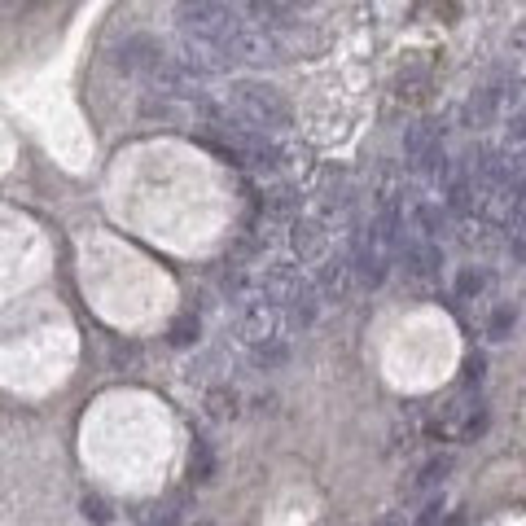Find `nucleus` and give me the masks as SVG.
Listing matches in <instances>:
<instances>
[{
	"instance_id": "nucleus-1",
	"label": "nucleus",
	"mask_w": 526,
	"mask_h": 526,
	"mask_svg": "<svg viewBox=\"0 0 526 526\" xmlns=\"http://www.w3.org/2000/svg\"><path fill=\"white\" fill-rule=\"evenodd\" d=\"M176 14H180L185 36H193V40L233 44L237 31L246 27L233 0H176Z\"/></svg>"
},
{
	"instance_id": "nucleus-2",
	"label": "nucleus",
	"mask_w": 526,
	"mask_h": 526,
	"mask_svg": "<svg viewBox=\"0 0 526 526\" xmlns=\"http://www.w3.org/2000/svg\"><path fill=\"white\" fill-rule=\"evenodd\" d=\"M233 106H237V119H246L250 128H259V132L290 123V101H285V93L277 84H268V79H237Z\"/></svg>"
},
{
	"instance_id": "nucleus-3",
	"label": "nucleus",
	"mask_w": 526,
	"mask_h": 526,
	"mask_svg": "<svg viewBox=\"0 0 526 526\" xmlns=\"http://www.w3.org/2000/svg\"><path fill=\"white\" fill-rule=\"evenodd\" d=\"M483 426H487V408L470 386H461V391L439 408V417H434V434H439V439H452V443L474 439V434H483Z\"/></svg>"
},
{
	"instance_id": "nucleus-4",
	"label": "nucleus",
	"mask_w": 526,
	"mask_h": 526,
	"mask_svg": "<svg viewBox=\"0 0 526 526\" xmlns=\"http://www.w3.org/2000/svg\"><path fill=\"white\" fill-rule=\"evenodd\" d=\"M242 334L263 347V342H277L281 338V307L268 303V299H250L242 307Z\"/></svg>"
},
{
	"instance_id": "nucleus-5",
	"label": "nucleus",
	"mask_w": 526,
	"mask_h": 526,
	"mask_svg": "<svg viewBox=\"0 0 526 526\" xmlns=\"http://www.w3.org/2000/svg\"><path fill=\"white\" fill-rule=\"evenodd\" d=\"M404 154H408V163H413L417 171H434L443 163L439 132H430L426 123H413V128L404 132Z\"/></svg>"
},
{
	"instance_id": "nucleus-6",
	"label": "nucleus",
	"mask_w": 526,
	"mask_h": 526,
	"mask_svg": "<svg viewBox=\"0 0 526 526\" xmlns=\"http://www.w3.org/2000/svg\"><path fill=\"white\" fill-rule=\"evenodd\" d=\"M215 470H220V461H215V448L207 434H193L189 439V483H211Z\"/></svg>"
},
{
	"instance_id": "nucleus-7",
	"label": "nucleus",
	"mask_w": 526,
	"mask_h": 526,
	"mask_svg": "<svg viewBox=\"0 0 526 526\" xmlns=\"http://www.w3.org/2000/svg\"><path fill=\"white\" fill-rule=\"evenodd\" d=\"M351 281H356V263L351 259H329L325 272H320V290H325L334 303L351 299Z\"/></svg>"
},
{
	"instance_id": "nucleus-8",
	"label": "nucleus",
	"mask_w": 526,
	"mask_h": 526,
	"mask_svg": "<svg viewBox=\"0 0 526 526\" xmlns=\"http://www.w3.org/2000/svg\"><path fill=\"white\" fill-rule=\"evenodd\" d=\"M294 250H299V259H320L325 255V228L320 224H294Z\"/></svg>"
},
{
	"instance_id": "nucleus-9",
	"label": "nucleus",
	"mask_w": 526,
	"mask_h": 526,
	"mask_svg": "<svg viewBox=\"0 0 526 526\" xmlns=\"http://www.w3.org/2000/svg\"><path fill=\"white\" fill-rule=\"evenodd\" d=\"M448 470H452L448 456H430V461L417 470V478H413V491H439L443 483H448Z\"/></svg>"
},
{
	"instance_id": "nucleus-10",
	"label": "nucleus",
	"mask_w": 526,
	"mask_h": 526,
	"mask_svg": "<svg viewBox=\"0 0 526 526\" xmlns=\"http://www.w3.org/2000/svg\"><path fill=\"white\" fill-rule=\"evenodd\" d=\"M483 290H487L483 268H465L461 277H456V299H483Z\"/></svg>"
},
{
	"instance_id": "nucleus-11",
	"label": "nucleus",
	"mask_w": 526,
	"mask_h": 526,
	"mask_svg": "<svg viewBox=\"0 0 526 526\" xmlns=\"http://www.w3.org/2000/svg\"><path fill=\"white\" fill-rule=\"evenodd\" d=\"M513 325H518V312L505 303V307H496L491 312V320H487V338H496V342H505L509 334H513Z\"/></svg>"
},
{
	"instance_id": "nucleus-12",
	"label": "nucleus",
	"mask_w": 526,
	"mask_h": 526,
	"mask_svg": "<svg viewBox=\"0 0 526 526\" xmlns=\"http://www.w3.org/2000/svg\"><path fill=\"white\" fill-rule=\"evenodd\" d=\"M167 338H171V347H189V342H198V316L185 312V316L176 320V325H171Z\"/></svg>"
},
{
	"instance_id": "nucleus-13",
	"label": "nucleus",
	"mask_w": 526,
	"mask_h": 526,
	"mask_svg": "<svg viewBox=\"0 0 526 526\" xmlns=\"http://www.w3.org/2000/svg\"><path fill=\"white\" fill-rule=\"evenodd\" d=\"M255 360L263 364V369H277V364L290 360V347L277 338V342H263V347H255Z\"/></svg>"
},
{
	"instance_id": "nucleus-14",
	"label": "nucleus",
	"mask_w": 526,
	"mask_h": 526,
	"mask_svg": "<svg viewBox=\"0 0 526 526\" xmlns=\"http://www.w3.org/2000/svg\"><path fill=\"white\" fill-rule=\"evenodd\" d=\"M207 413L211 417H233L237 413V395L233 391H211L207 395Z\"/></svg>"
},
{
	"instance_id": "nucleus-15",
	"label": "nucleus",
	"mask_w": 526,
	"mask_h": 526,
	"mask_svg": "<svg viewBox=\"0 0 526 526\" xmlns=\"http://www.w3.org/2000/svg\"><path fill=\"white\" fill-rule=\"evenodd\" d=\"M483 377H487V360H483V356H478V351H474V356H470V360H465V373H461V386H470V391H474V386H478V382H483Z\"/></svg>"
},
{
	"instance_id": "nucleus-16",
	"label": "nucleus",
	"mask_w": 526,
	"mask_h": 526,
	"mask_svg": "<svg viewBox=\"0 0 526 526\" xmlns=\"http://www.w3.org/2000/svg\"><path fill=\"white\" fill-rule=\"evenodd\" d=\"M84 518H93V522H101V526H106V522H110V509H106V500H101V496H84Z\"/></svg>"
},
{
	"instance_id": "nucleus-17",
	"label": "nucleus",
	"mask_w": 526,
	"mask_h": 526,
	"mask_svg": "<svg viewBox=\"0 0 526 526\" xmlns=\"http://www.w3.org/2000/svg\"><path fill=\"white\" fill-rule=\"evenodd\" d=\"M373 526H404V513H395V509H386V513H377Z\"/></svg>"
}]
</instances>
